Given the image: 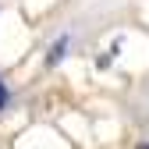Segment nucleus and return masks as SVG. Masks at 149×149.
<instances>
[{
    "label": "nucleus",
    "mask_w": 149,
    "mask_h": 149,
    "mask_svg": "<svg viewBox=\"0 0 149 149\" xmlns=\"http://www.w3.org/2000/svg\"><path fill=\"white\" fill-rule=\"evenodd\" d=\"M7 103V89H4V82H0V107Z\"/></svg>",
    "instance_id": "1"
}]
</instances>
